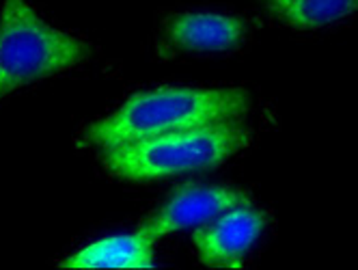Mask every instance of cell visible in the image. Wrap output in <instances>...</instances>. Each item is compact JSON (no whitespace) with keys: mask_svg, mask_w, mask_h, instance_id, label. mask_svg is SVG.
Wrapping results in <instances>:
<instances>
[{"mask_svg":"<svg viewBox=\"0 0 358 270\" xmlns=\"http://www.w3.org/2000/svg\"><path fill=\"white\" fill-rule=\"evenodd\" d=\"M250 111L244 89L158 87L134 93L108 117L91 124L83 145L104 147L240 121Z\"/></svg>","mask_w":358,"mask_h":270,"instance_id":"obj_1","label":"cell"},{"mask_svg":"<svg viewBox=\"0 0 358 270\" xmlns=\"http://www.w3.org/2000/svg\"><path fill=\"white\" fill-rule=\"evenodd\" d=\"M250 138V132L240 121H229L104 147L101 162L115 178L156 182L214 169L248 147Z\"/></svg>","mask_w":358,"mask_h":270,"instance_id":"obj_2","label":"cell"},{"mask_svg":"<svg viewBox=\"0 0 358 270\" xmlns=\"http://www.w3.org/2000/svg\"><path fill=\"white\" fill-rule=\"evenodd\" d=\"M91 45L59 31L27 3L3 0L0 9V100L41 78L85 63Z\"/></svg>","mask_w":358,"mask_h":270,"instance_id":"obj_3","label":"cell"},{"mask_svg":"<svg viewBox=\"0 0 358 270\" xmlns=\"http://www.w3.org/2000/svg\"><path fill=\"white\" fill-rule=\"evenodd\" d=\"M246 201H250L248 192L236 186L182 184L173 190V194L160 208H156L143 220L138 229L158 240L179 229L206 225Z\"/></svg>","mask_w":358,"mask_h":270,"instance_id":"obj_4","label":"cell"},{"mask_svg":"<svg viewBox=\"0 0 358 270\" xmlns=\"http://www.w3.org/2000/svg\"><path fill=\"white\" fill-rule=\"evenodd\" d=\"M266 227L268 216L246 201L201 225L192 236L194 251L210 268H242Z\"/></svg>","mask_w":358,"mask_h":270,"instance_id":"obj_5","label":"cell"},{"mask_svg":"<svg viewBox=\"0 0 358 270\" xmlns=\"http://www.w3.org/2000/svg\"><path fill=\"white\" fill-rule=\"evenodd\" d=\"M248 37V24L236 15L177 13L166 20L160 37V57L177 52H231Z\"/></svg>","mask_w":358,"mask_h":270,"instance_id":"obj_6","label":"cell"},{"mask_svg":"<svg viewBox=\"0 0 358 270\" xmlns=\"http://www.w3.org/2000/svg\"><path fill=\"white\" fill-rule=\"evenodd\" d=\"M153 238L145 232L108 236L63 260V268H153Z\"/></svg>","mask_w":358,"mask_h":270,"instance_id":"obj_7","label":"cell"},{"mask_svg":"<svg viewBox=\"0 0 358 270\" xmlns=\"http://www.w3.org/2000/svg\"><path fill=\"white\" fill-rule=\"evenodd\" d=\"M264 9L296 31H315L358 11V0H262Z\"/></svg>","mask_w":358,"mask_h":270,"instance_id":"obj_8","label":"cell"}]
</instances>
